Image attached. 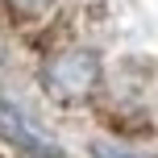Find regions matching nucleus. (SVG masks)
<instances>
[{"instance_id":"obj_1","label":"nucleus","mask_w":158,"mask_h":158,"mask_svg":"<svg viewBox=\"0 0 158 158\" xmlns=\"http://www.w3.org/2000/svg\"><path fill=\"white\" fill-rule=\"evenodd\" d=\"M96 83H100V58H96V50H83V46L58 50L46 63V71H42V87H46L58 104L87 100V96L96 92Z\"/></svg>"},{"instance_id":"obj_2","label":"nucleus","mask_w":158,"mask_h":158,"mask_svg":"<svg viewBox=\"0 0 158 158\" xmlns=\"http://www.w3.org/2000/svg\"><path fill=\"white\" fill-rule=\"evenodd\" d=\"M8 8H13L17 17H38V13H46L50 8V0H4Z\"/></svg>"},{"instance_id":"obj_3","label":"nucleus","mask_w":158,"mask_h":158,"mask_svg":"<svg viewBox=\"0 0 158 158\" xmlns=\"http://www.w3.org/2000/svg\"><path fill=\"white\" fill-rule=\"evenodd\" d=\"M96 158H150V154H129V150H121V146H108V142H96Z\"/></svg>"}]
</instances>
